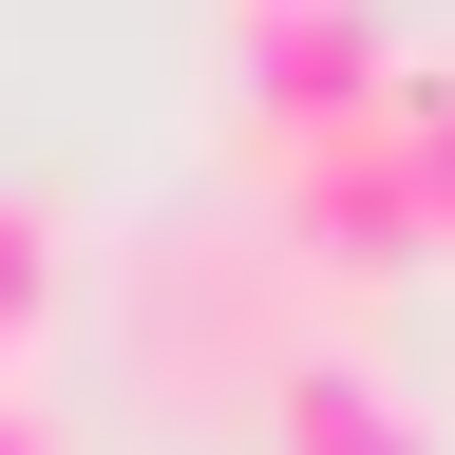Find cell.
Listing matches in <instances>:
<instances>
[{
  "mask_svg": "<svg viewBox=\"0 0 455 455\" xmlns=\"http://www.w3.org/2000/svg\"><path fill=\"white\" fill-rule=\"evenodd\" d=\"M247 171V228L304 284H379V266H418V190H398V133L361 114V133H304V152H228Z\"/></svg>",
  "mask_w": 455,
  "mask_h": 455,
  "instance_id": "obj_3",
  "label": "cell"
},
{
  "mask_svg": "<svg viewBox=\"0 0 455 455\" xmlns=\"http://www.w3.org/2000/svg\"><path fill=\"white\" fill-rule=\"evenodd\" d=\"M0 455H76V418H57L38 379H0Z\"/></svg>",
  "mask_w": 455,
  "mask_h": 455,
  "instance_id": "obj_7",
  "label": "cell"
},
{
  "mask_svg": "<svg viewBox=\"0 0 455 455\" xmlns=\"http://www.w3.org/2000/svg\"><path fill=\"white\" fill-rule=\"evenodd\" d=\"M398 95V38L361 0H247L228 20V152H304V133H361Z\"/></svg>",
  "mask_w": 455,
  "mask_h": 455,
  "instance_id": "obj_2",
  "label": "cell"
},
{
  "mask_svg": "<svg viewBox=\"0 0 455 455\" xmlns=\"http://www.w3.org/2000/svg\"><path fill=\"white\" fill-rule=\"evenodd\" d=\"M379 133H398V190H418V247H455V57H436V38H398Z\"/></svg>",
  "mask_w": 455,
  "mask_h": 455,
  "instance_id": "obj_5",
  "label": "cell"
},
{
  "mask_svg": "<svg viewBox=\"0 0 455 455\" xmlns=\"http://www.w3.org/2000/svg\"><path fill=\"white\" fill-rule=\"evenodd\" d=\"M266 455H455V436H436V398L398 379L379 341H341V323H323L304 361L266 379Z\"/></svg>",
  "mask_w": 455,
  "mask_h": 455,
  "instance_id": "obj_4",
  "label": "cell"
},
{
  "mask_svg": "<svg viewBox=\"0 0 455 455\" xmlns=\"http://www.w3.org/2000/svg\"><path fill=\"white\" fill-rule=\"evenodd\" d=\"M76 304V247H57L38 190H0V379H38V323Z\"/></svg>",
  "mask_w": 455,
  "mask_h": 455,
  "instance_id": "obj_6",
  "label": "cell"
},
{
  "mask_svg": "<svg viewBox=\"0 0 455 455\" xmlns=\"http://www.w3.org/2000/svg\"><path fill=\"white\" fill-rule=\"evenodd\" d=\"M304 304H323V284L284 266L266 228H190V247L133 266V361H152V398H247V418H266V379L323 341Z\"/></svg>",
  "mask_w": 455,
  "mask_h": 455,
  "instance_id": "obj_1",
  "label": "cell"
}]
</instances>
